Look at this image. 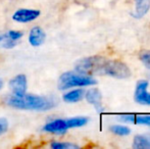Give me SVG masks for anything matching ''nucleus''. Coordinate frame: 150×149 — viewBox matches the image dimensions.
<instances>
[{"instance_id": "0eeeda50", "label": "nucleus", "mask_w": 150, "mask_h": 149, "mask_svg": "<svg viewBox=\"0 0 150 149\" xmlns=\"http://www.w3.org/2000/svg\"><path fill=\"white\" fill-rule=\"evenodd\" d=\"M23 32L16 30H10L3 34H0V48L10 49L18 44V42L23 38Z\"/></svg>"}, {"instance_id": "4468645a", "label": "nucleus", "mask_w": 150, "mask_h": 149, "mask_svg": "<svg viewBox=\"0 0 150 149\" xmlns=\"http://www.w3.org/2000/svg\"><path fill=\"white\" fill-rule=\"evenodd\" d=\"M133 147L137 149H150V135H137L134 138Z\"/></svg>"}, {"instance_id": "9d476101", "label": "nucleus", "mask_w": 150, "mask_h": 149, "mask_svg": "<svg viewBox=\"0 0 150 149\" xmlns=\"http://www.w3.org/2000/svg\"><path fill=\"white\" fill-rule=\"evenodd\" d=\"M46 39V34L44 32V30L39 26L33 27L29 32L28 40L29 43L34 47H39L42 44L45 42Z\"/></svg>"}, {"instance_id": "1a4fd4ad", "label": "nucleus", "mask_w": 150, "mask_h": 149, "mask_svg": "<svg viewBox=\"0 0 150 149\" xmlns=\"http://www.w3.org/2000/svg\"><path fill=\"white\" fill-rule=\"evenodd\" d=\"M149 83L147 81H139L135 90V101L142 105H150V93L147 91Z\"/></svg>"}, {"instance_id": "6e6552de", "label": "nucleus", "mask_w": 150, "mask_h": 149, "mask_svg": "<svg viewBox=\"0 0 150 149\" xmlns=\"http://www.w3.org/2000/svg\"><path fill=\"white\" fill-rule=\"evenodd\" d=\"M69 129V126H67V119H52V121L46 123L43 127L44 132L50 133V134H55V135H62V134H65Z\"/></svg>"}, {"instance_id": "aec40b11", "label": "nucleus", "mask_w": 150, "mask_h": 149, "mask_svg": "<svg viewBox=\"0 0 150 149\" xmlns=\"http://www.w3.org/2000/svg\"><path fill=\"white\" fill-rule=\"evenodd\" d=\"M8 121L7 119H3V117H0V135L4 134L8 130Z\"/></svg>"}, {"instance_id": "f03ea898", "label": "nucleus", "mask_w": 150, "mask_h": 149, "mask_svg": "<svg viewBox=\"0 0 150 149\" xmlns=\"http://www.w3.org/2000/svg\"><path fill=\"white\" fill-rule=\"evenodd\" d=\"M96 84V80L91 76L84 75L78 72H67L63 73L58 79V89L67 90L71 88L87 87Z\"/></svg>"}, {"instance_id": "39448f33", "label": "nucleus", "mask_w": 150, "mask_h": 149, "mask_svg": "<svg viewBox=\"0 0 150 149\" xmlns=\"http://www.w3.org/2000/svg\"><path fill=\"white\" fill-rule=\"evenodd\" d=\"M41 12L38 9L34 8H18L12 14V20L20 24H28L34 22L40 16Z\"/></svg>"}, {"instance_id": "ddd939ff", "label": "nucleus", "mask_w": 150, "mask_h": 149, "mask_svg": "<svg viewBox=\"0 0 150 149\" xmlns=\"http://www.w3.org/2000/svg\"><path fill=\"white\" fill-rule=\"evenodd\" d=\"M84 95H85V91L81 88H78V89L71 90V91L64 93L62 96V99L63 101L67 102V103H76V102H79L80 100L83 99Z\"/></svg>"}, {"instance_id": "9b49d317", "label": "nucleus", "mask_w": 150, "mask_h": 149, "mask_svg": "<svg viewBox=\"0 0 150 149\" xmlns=\"http://www.w3.org/2000/svg\"><path fill=\"white\" fill-rule=\"evenodd\" d=\"M85 98L90 104H92L95 107L97 112H103V106H102V97H101V93L98 89H90L87 92H85Z\"/></svg>"}, {"instance_id": "f8f14e48", "label": "nucleus", "mask_w": 150, "mask_h": 149, "mask_svg": "<svg viewBox=\"0 0 150 149\" xmlns=\"http://www.w3.org/2000/svg\"><path fill=\"white\" fill-rule=\"evenodd\" d=\"M135 9L133 12V16L135 18H141L149 11L150 0H135Z\"/></svg>"}, {"instance_id": "4be33fe9", "label": "nucleus", "mask_w": 150, "mask_h": 149, "mask_svg": "<svg viewBox=\"0 0 150 149\" xmlns=\"http://www.w3.org/2000/svg\"><path fill=\"white\" fill-rule=\"evenodd\" d=\"M2 87H3V81H2V80H0V90L2 89Z\"/></svg>"}, {"instance_id": "20e7f679", "label": "nucleus", "mask_w": 150, "mask_h": 149, "mask_svg": "<svg viewBox=\"0 0 150 149\" xmlns=\"http://www.w3.org/2000/svg\"><path fill=\"white\" fill-rule=\"evenodd\" d=\"M102 74L117 79H127L131 76V71L126 64L120 60H105Z\"/></svg>"}, {"instance_id": "6ab92c4d", "label": "nucleus", "mask_w": 150, "mask_h": 149, "mask_svg": "<svg viewBox=\"0 0 150 149\" xmlns=\"http://www.w3.org/2000/svg\"><path fill=\"white\" fill-rule=\"evenodd\" d=\"M140 60L150 71V50H145L140 53Z\"/></svg>"}, {"instance_id": "2eb2a0df", "label": "nucleus", "mask_w": 150, "mask_h": 149, "mask_svg": "<svg viewBox=\"0 0 150 149\" xmlns=\"http://www.w3.org/2000/svg\"><path fill=\"white\" fill-rule=\"evenodd\" d=\"M88 121H89V119L85 117H76L67 119V126H69V129H73V128L84 127L85 125H87Z\"/></svg>"}, {"instance_id": "7ed1b4c3", "label": "nucleus", "mask_w": 150, "mask_h": 149, "mask_svg": "<svg viewBox=\"0 0 150 149\" xmlns=\"http://www.w3.org/2000/svg\"><path fill=\"white\" fill-rule=\"evenodd\" d=\"M104 61V58L99 56L83 58L76 64V72L88 76H92L93 74H102Z\"/></svg>"}, {"instance_id": "dca6fc26", "label": "nucleus", "mask_w": 150, "mask_h": 149, "mask_svg": "<svg viewBox=\"0 0 150 149\" xmlns=\"http://www.w3.org/2000/svg\"><path fill=\"white\" fill-rule=\"evenodd\" d=\"M110 131L113 134L117 136H127L131 133V129L126 126H120V125H115L110 127Z\"/></svg>"}, {"instance_id": "412c9836", "label": "nucleus", "mask_w": 150, "mask_h": 149, "mask_svg": "<svg viewBox=\"0 0 150 149\" xmlns=\"http://www.w3.org/2000/svg\"><path fill=\"white\" fill-rule=\"evenodd\" d=\"M135 114H120L119 117V119L125 123H132L134 124Z\"/></svg>"}, {"instance_id": "a211bd4d", "label": "nucleus", "mask_w": 150, "mask_h": 149, "mask_svg": "<svg viewBox=\"0 0 150 149\" xmlns=\"http://www.w3.org/2000/svg\"><path fill=\"white\" fill-rule=\"evenodd\" d=\"M134 124L150 126V115H135Z\"/></svg>"}, {"instance_id": "423d86ee", "label": "nucleus", "mask_w": 150, "mask_h": 149, "mask_svg": "<svg viewBox=\"0 0 150 149\" xmlns=\"http://www.w3.org/2000/svg\"><path fill=\"white\" fill-rule=\"evenodd\" d=\"M10 91L14 96H23L27 93L28 89V80L25 75H16L8 83Z\"/></svg>"}, {"instance_id": "f257e3e1", "label": "nucleus", "mask_w": 150, "mask_h": 149, "mask_svg": "<svg viewBox=\"0 0 150 149\" xmlns=\"http://www.w3.org/2000/svg\"><path fill=\"white\" fill-rule=\"evenodd\" d=\"M5 103L10 107L23 110H34V112H47L56 106V100L48 96L25 94L23 96L10 95L6 97Z\"/></svg>"}, {"instance_id": "f3484780", "label": "nucleus", "mask_w": 150, "mask_h": 149, "mask_svg": "<svg viewBox=\"0 0 150 149\" xmlns=\"http://www.w3.org/2000/svg\"><path fill=\"white\" fill-rule=\"evenodd\" d=\"M50 147L52 149H77L79 148V146L73 143H69V142L53 141L50 144Z\"/></svg>"}]
</instances>
